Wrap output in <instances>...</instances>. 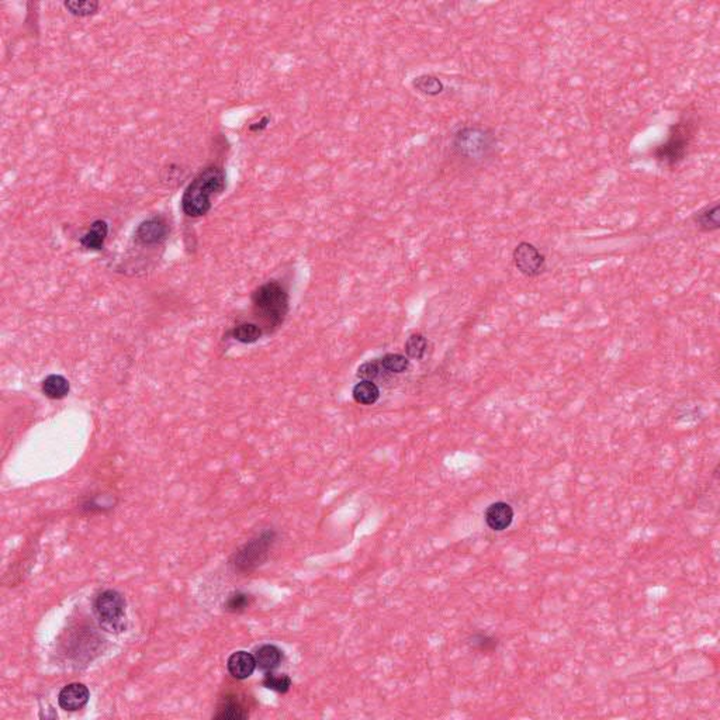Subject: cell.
I'll return each mask as SVG.
<instances>
[{
    "instance_id": "obj_1",
    "label": "cell",
    "mask_w": 720,
    "mask_h": 720,
    "mask_svg": "<svg viewBox=\"0 0 720 720\" xmlns=\"http://www.w3.org/2000/svg\"><path fill=\"white\" fill-rule=\"evenodd\" d=\"M227 187V175L223 166L208 165L186 187L182 196V210L187 217L205 216L213 205V199Z\"/></svg>"
},
{
    "instance_id": "obj_2",
    "label": "cell",
    "mask_w": 720,
    "mask_h": 720,
    "mask_svg": "<svg viewBox=\"0 0 720 720\" xmlns=\"http://www.w3.org/2000/svg\"><path fill=\"white\" fill-rule=\"evenodd\" d=\"M497 147L495 134L480 125H465L459 129L452 140L453 152L469 162H484Z\"/></svg>"
},
{
    "instance_id": "obj_3",
    "label": "cell",
    "mask_w": 720,
    "mask_h": 720,
    "mask_svg": "<svg viewBox=\"0 0 720 720\" xmlns=\"http://www.w3.org/2000/svg\"><path fill=\"white\" fill-rule=\"evenodd\" d=\"M255 314L270 328L283 324L288 313V294L279 281H268L252 294Z\"/></svg>"
},
{
    "instance_id": "obj_4",
    "label": "cell",
    "mask_w": 720,
    "mask_h": 720,
    "mask_svg": "<svg viewBox=\"0 0 720 720\" xmlns=\"http://www.w3.org/2000/svg\"><path fill=\"white\" fill-rule=\"evenodd\" d=\"M692 137L694 127L690 120L674 124L667 140L654 149L656 160L667 167L680 165L688 155Z\"/></svg>"
},
{
    "instance_id": "obj_5",
    "label": "cell",
    "mask_w": 720,
    "mask_h": 720,
    "mask_svg": "<svg viewBox=\"0 0 720 720\" xmlns=\"http://www.w3.org/2000/svg\"><path fill=\"white\" fill-rule=\"evenodd\" d=\"M95 612L104 626L118 629L125 613L124 598L117 591L106 589L95 600Z\"/></svg>"
},
{
    "instance_id": "obj_6",
    "label": "cell",
    "mask_w": 720,
    "mask_h": 720,
    "mask_svg": "<svg viewBox=\"0 0 720 720\" xmlns=\"http://www.w3.org/2000/svg\"><path fill=\"white\" fill-rule=\"evenodd\" d=\"M515 268L526 277H537L546 270V258L539 248L529 242L517 245L513 253Z\"/></svg>"
},
{
    "instance_id": "obj_7",
    "label": "cell",
    "mask_w": 720,
    "mask_h": 720,
    "mask_svg": "<svg viewBox=\"0 0 720 720\" xmlns=\"http://www.w3.org/2000/svg\"><path fill=\"white\" fill-rule=\"evenodd\" d=\"M272 536H273V533L268 532V533L262 535L261 537L250 542L249 544H246L242 550H239L238 556H235L237 567L241 570L249 571L252 567L261 564V562L268 555L269 544L272 543Z\"/></svg>"
},
{
    "instance_id": "obj_8",
    "label": "cell",
    "mask_w": 720,
    "mask_h": 720,
    "mask_svg": "<svg viewBox=\"0 0 720 720\" xmlns=\"http://www.w3.org/2000/svg\"><path fill=\"white\" fill-rule=\"evenodd\" d=\"M167 225L163 219L152 217L142 221L136 230V239L142 245H156L166 239Z\"/></svg>"
},
{
    "instance_id": "obj_9",
    "label": "cell",
    "mask_w": 720,
    "mask_h": 720,
    "mask_svg": "<svg viewBox=\"0 0 720 720\" xmlns=\"http://www.w3.org/2000/svg\"><path fill=\"white\" fill-rule=\"evenodd\" d=\"M59 705L64 710L75 712L82 709L89 701V690L83 684L73 683L62 688L58 696Z\"/></svg>"
},
{
    "instance_id": "obj_10",
    "label": "cell",
    "mask_w": 720,
    "mask_h": 720,
    "mask_svg": "<svg viewBox=\"0 0 720 720\" xmlns=\"http://www.w3.org/2000/svg\"><path fill=\"white\" fill-rule=\"evenodd\" d=\"M514 521V510L510 504L506 502H494L486 511V522L487 525L497 532L505 530L510 528Z\"/></svg>"
},
{
    "instance_id": "obj_11",
    "label": "cell",
    "mask_w": 720,
    "mask_h": 720,
    "mask_svg": "<svg viewBox=\"0 0 720 720\" xmlns=\"http://www.w3.org/2000/svg\"><path fill=\"white\" fill-rule=\"evenodd\" d=\"M230 674L237 680H246L257 668L255 656L246 652H237L231 654L227 663Z\"/></svg>"
},
{
    "instance_id": "obj_12",
    "label": "cell",
    "mask_w": 720,
    "mask_h": 720,
    "mask_svg": "<svg viewBox=\"0 0 720 720\" xmlns=\"http://www.w3.org/2000/svg\"><path fill=\"white\" fill-rule=\"evenodd\" d=\"M692 220L695 225L705 232L717 231L720 228V204L713 203L703 207L696 214H694Z\"/></svg>"
},
{
    "instance_id": "obj_13",
    "label": "cell",
    "mask_w": 720,
    "mask_h": 720,
    "mask_svg": "<svg viewBox=\"0 0 720 720\" xmlns=\"http://www.w3.org/2000/svg\"><path fill=\"white\" fill-rule=\"evenodd\" d=\"M109 235V224L103 220L95 221L89 231L80 238V245L89 250H100L104 246V241Z\"/></svg>"
},
{
    "instance_id": "obj_14",
    "label": "cell",
    "mask_w": 720,
    "mask_h": 720,
    "mask_svg": "<svg viewBox=\"0 0 720 720\" xmlns=\"http://www.w3.org/2000/svg\"><path fill=\"white\" fill-rule=\"evenodd\" d=\"M255 660H257V667H259V670L270 672L275 668H277L279 664L281 663L283 653L279 647H276L273 645H265V646H261L255 652Z\"/></svg>"
},
{
    "instance_id": "obj_15",
    "label": "cell",
    "mask_w": 720,
    "mask_h": 720,
    "mask_svg": "<svg viewBox=\"0 0 720 720\" xmlns=\"http://www.w3.org/2000/svg\"><path fill=\"white\" fill-rule=\"evenodd\" d=\"M412 86L422 95L438 96L445 91L443 82L434 75H419L412 80Z\"/></svg>"
},
{
    "instance_id": "obj_16",
    "label": "cell",
    "mask_w": 720,
    "mask_h": 720,
    "mask_svg": "<svg viewBox=\"0 0 720 720\" xmlns=\"http://www.w3.org/2000/svg\"><path fill=\"white\" fill-rule=\"evenodd\" d=\"M42 393L53 400L64 398L69 393L68 380L59 374L48 376L42 383Z\"/></svg>"
},
{
    "instance_id": "obj_17",
    "label": "cell",
    "mask_w": 720,
    "mask_h": 720,
    "mask_svg": "<svg viewBox=\"0 0 720 720\" xmlns=\"http://www.w3.org/2000/svg\"><path fill=\"white\" fill-rule=\"evenodd\" d=\"M353 398L358 404L371 405L380 398V390L373 381H360L353 387Z\"/></svg>"
},
{
    "instance_id": "obj_18",
    "label": "cell",
    "mask_w": 720,
    "mask_h": 720,
    "mask_svg": "<svg viewBox=\"0 0 720 720\" xmlns=\"http://www.w3.org/2000/svg\"><path fill=\"white\" fill-rule=\"evenodd\" d=\"M214 717L221 719V720H239V719H246L248 712L235 698L227 696L223 701V703L220 705L219 712Z\"/></svg>"
},
{
    "instance_id": "obj_19",
    "label": "cell",
    "mask_w": 720,
    "mask_h": 720,
    "mask_svg": "<svg viewBox=\"0 0 720 720\" xmlns=\"http://www.w3.org/2000/svg\"><path fill=\"white\" fill-rule=\"evenodd\" d=\"M262 328L257 324H241L231 331V336L242 344H253L261 340Z\"/></svg>"
},
{
    "instance_id": "obj_20",
    "label": "cell",
    "mask_w": 720,
    "mask_h": 720,
    "mask_svg": "<svg viewBox=\"0 0 720 720\" xmlns=\"http://www.w3.org/2000/svg\"><path fill=\"white\" fill-rule=\"evenodd\" d=\"M428 349V340L422 333H412L405 342V353L408 359L421 360Z\"/></svg>"
},
{
    "instance_id": "obj_21",
    "label": "cell",
    "mask_w": 720,
    "mask_h": 720,
    "mask_svg": "<svg viewBox=\"0 0 720 720\" xmlns=\"http://www.w3.org/2000/svg\"><path fill=\"white\" fill-rule=\"evenodd\" d=\"M65 9L76 16V17H88L95 13H98L100 3L95 2V0H84V2H77V0H69V2L64 3Z\"/></svg>"
},
{
    "instance_id": "obj_22",
    "label": "cell",
    "mask_w": 720,
    "mask_h": 720,
    "mask_svg": "<svg viewBox=\"0 0 720 720\" xmlns=\"http://www.w3.org/2000/svg\"><path fill=\"white\" fill-rule=\"evenodd\" d=\"M381 367L390 373H404L409 367V359L400 353H389L383 359H380Z\"/></svg>"
},
{
    "instance_id": "obj_23",
    "label": "cell",
    "mask_w": 720,
    "mask_h": 720,
    "mask_svg": "<svg viewBox=\"0 0 720 720\" xmlns=\"http://www.w3.org/2000/svg\"><path fill=\"white\" fill-rule=\"evenodd\" d=\"M264 685L268 690H272V691H276L280 694H286L291 687V680H290V676L286 674H273L270 671L265 675Z\"/></svg>"
},
{
    "instance_id": "obj_24",
    "label": "cell",
    "mask_w": 720,
    "mask_h": 720,
    "mask_svg": "<svg viewBox=\"0 0 720 720\" xmlns=\"http://www.w3.org/2000/svg\"><path fill=\"white\" fill-rule=\"evenodd\" d=\"M250 604V597L248 594H243V592H234V594H231L225 602V609L228 612H242L245 611Z\"/></svg>"
},
{
    "instance_id": "obj_25",
    "label": "cell",
    "mask_w": 720,
    "mask_h": 720,
    "mask_svg": "<svg viewBox=\"0 0 720 720\" xmlns=\"http://www.w3.org/2000/svg\"><path fill=\"white\" fill-rule=\"evenodd\" d=\"M381 370H383V367H381L380 360L378 362H376V360L366 362L358 369V377L362 378L363 381H373L374 378H377L380 376Z\"/></svg>"
},
{
    "instance_id": "obj_26",
    "label": "cell",
    "mask_w": 720,
    "mask_h": 720,
    "mask_svg": "<svg viewBox=\"0 0 720 720\" xmlns=\"http://www.w3.org/2000/svg\"><path fill=\"white\" fill-rule=\"evenodd\" d=\"M473 646H476L481 652H491L497 647V640L488 636H474Z\"/></svg>"
},
{
    "instance_id": "obj_27",
    "label": "cell",
    "mask_w": 720,
    "mask_h": 720,
    "mask_svg": "<svg viewBox=\"0 0 720 720\" xmlns=\"http://www.w3.org/2000/svg\"><path fill=\"white\" fill-rule=\"evenodd\" d=\"M269 122H270V118H269L268 116H265L262 120H259V121H257V122L250 124V125H249V131H250V133H261V131H264V130L266 129Z\"/></svg>"
}]
</instances>
